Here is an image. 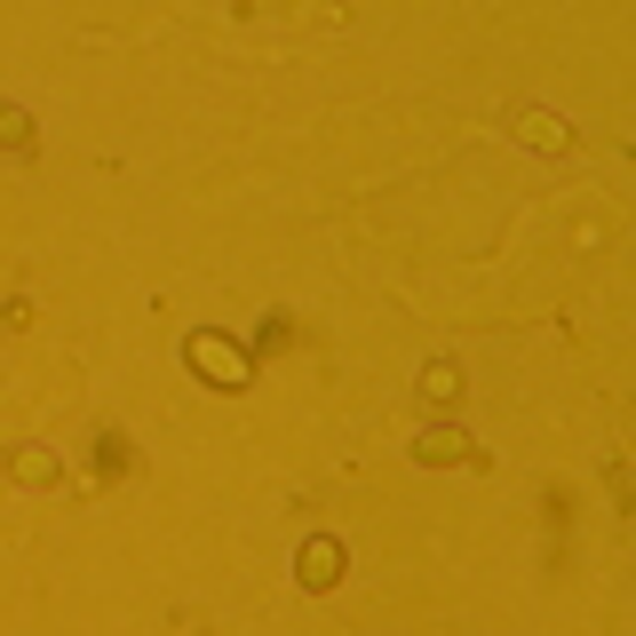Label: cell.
Returning a JSON list of instances; mask_svg holds the SVG:
<instances>
[{
	"instance_id": "3957f363",
	"label": "cell",
	"mask_w": 636,
	"mask_h": 636,
	"mask_svg": "<svg viewBox=\"0 0 636 636\" xmlns=\"http://www.w3.org/2000/svg\"><path fill=\"white\" fill-rule=\"evenodd\" d=\"M414 454H422V461H470V438H461V429H422Z\"/></svg>"
},
{
	"instance_id": "277c9868",
	"label": "cell",
	"mask_w": 636,
	"mask_h": 636,
	"mask_svg": "<svg viewBox=\"0 0 636 636\" xmlns=\"http://www.w3.org/2000/svg\"><path fill=\"white\" fill-rule=\"evenodd\" d=\"M517 136H525L533 152H565V120H549V112H525V120H517Z\"/></svg>"
},
{
	"instance_id": "6da1fadb",
	"label": "cell",
	"mask_w": 636,
	"mask_h": 636,
	"mask_svg": "<svg viewBox=\"0 0 636 636\" xmlns=\"http://www.w3.org/2000/svg\"><path fill=\"white\" fill-rule=\"evenodd\" d=\"M191 358L215 375V390H247V382H255V358H247V350H231L223 334H191Z\"/></svg>"
},
{
	"instance_id": "7a4b0ae2",
	"label": "cell",
	"mask_w": 636,
	"mask_h": 636,
	"mask_svg": "<svg viewBox=\"0 0 636 636\" xmlns=\"http://www.w3.org/2000/svg\"><path fill=\"white\" fill-rule=\"evenodd\" d=\"M303 581H311V589L343 581V542H326V533H319V542H303Z\"/></svg>"
},
{
	"instance_id": "8992f818",
	"label": "cell",
	"mask_w": 636,
	"mask_h": 636,
	"mask_svg": "<svg viewBox=\"0 0 636 636\" xmlns=\"http://www.w3.org/2000/svg\"><path fill=\"white\" fill-rule=\"evenodd\" d=\"M422 390H429V398H454V390H461V375H454L446 358H429V366H422Z\"/></svg>"
},
{
	"instance_id": "5b68a950",
	"label": "cell",
	"mask_w": 636,
	"mask_h": 636,
	"mask_svg": "<svg viewBox=\"0 0 636 636\" xmlns=\"http://www.w3.org/2000/svg\"><path fill=\"white\" fill-rule=\"evenodd\" d=\"M0 144H9V152H32V120H24L16 104H0Z\"/></svg>"
}]
</instances>
